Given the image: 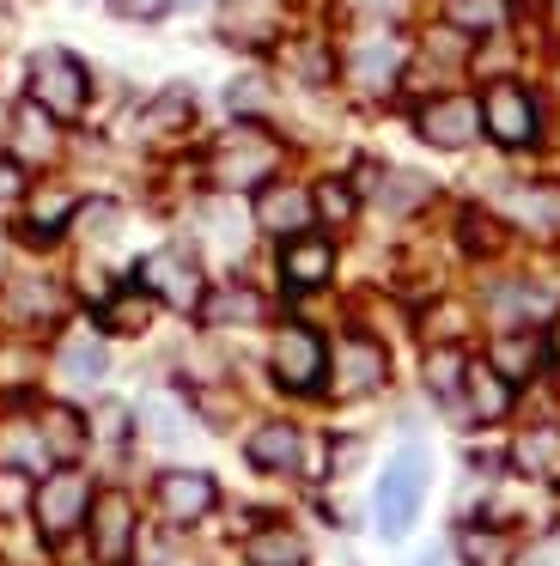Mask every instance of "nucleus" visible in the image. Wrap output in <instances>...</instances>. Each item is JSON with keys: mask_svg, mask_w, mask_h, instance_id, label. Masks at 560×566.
<instances>
[{"mask_svg": "<svg viewBox=\"0 0 560 566\" xmlns=\"http://www.w3.org/2000/svg\"><path fill=\"white\" fill-rule=\"evenodd\" d=\"M414 135L438 153H463L481 140V98H463V92H445V98H426L414 111Z\"/></svg>", "mask_w": 560, "mask_h": 566, "instance_id": "nucleus-5", "label": "nucleus"}, {"mask_svg": "<svg viewBox=\"0 0 560 566\" xmlns=\"http://www.w3.org/2000/svg\"><path fill=\"white\" fill-rule=\"evenodd\" d=\"M554 13H560V0H554Z\"/></svg>", "mask_w": 560, "mask_h": 566, "instance_id": "nucleus-44", "label": "nucleus"}, {"mask_svg": "<svg viewBox=\"0 0 560 566\" xmlns=\"http://www.w3.org/2000/svg\"><path fill=\"white\" fill-rule=\"evenodd\" d=\"M85 530H92V560L97 566H128V554H134V500L128 493H97L92 512H85Z\"/></svg>", "mask_w": 560, "mask_h": 566, "instance_id": "nucleus-9", "label": "nucleus"}, {"mask_svg": "<svg viewBox=\"0 0 560 566\" xmlns=\"http://www.w3.org/2000/svg\"><path fill=\"white\" fill-rule=\"evenodd\" d=\"M280 274H287V286H299V293H311V286H323L329 274H335V244L329 238H287V250H280Z\"/></svg>", "mask_w": 560, "mask_h": 566, "instance_id": "nucleus-15", "label": "nucleus"}, {"mask_svg": "<svg viewBox=\"0 0 560 566\" xmlns=\"http://www.w3.org/2000/svg\"><path fill=\"white\" fill-rule=\"evenodd\" d=\"M548 457H554V432H530V439L518 444V469H530V475L548 463Z\"/></svg>", "mask_w": 560, "mask_h": 566, "instance_id": "nucleus-39", "label": "nucleus"}, {"mask_svg": "<svg viewBox=\"0 0 560 566\" xmlns=\"http://www.w3.org/2000/svg\"><path fill=\"white\" fill-rule=\"evenodd\" d=\"M323 371H329L323 335L304 329V323H287V329L274 335V378L304 396V390H323Z\"/></svg>", "mask_w": 560, "mask_h": 566, "instance_id": "nucleus-7", "label": "nucleus"}, {"mask_svg": "<svg viewBox=\"0 0 560 566\" xmlns=\"http://www.w3.org/2000/svg\"><path fill=\"white\" fill-rule=\"evenodd\" d=\"M146 427H153V439H165V444H177V439H183L177 408H170V402H146Z\"/></svg>", "mask_w": 560, "mask_h": 566, "instance_id": "nucleus-38", "label": "nucleus"}, {"mask_svg": "<svg viewBox=\"0 0 560 566\" xmlns=\"http://www.w3.org/2000/svg\"><path fill=\"white\" fill-rule=\"evenodd\" d=\"M37 439H43V451L55 457V463H68V457H80V444H85V420L73 415V408H49V415L37 420Z\"/></svg>", "mask_w": 560, "mask_h": 566, "instance_id": "nucleus-22", "label": "nucleus"}, {"mask_svg": "<svg viewBox=\"0 0 560 566\" xmlns=\"http://www.w3.org/2000/svg\"><path fill=\"white\" fill-rule=\"evenodd\" d=\"M24 196V165L12 153H0V201H19Z\"/></svg>", "mask_w": 560, "mask_h": 566, "instance_id": "nucleus-40", "label": "nucleus"}, {"mask_svg": "<svg viewBox=\"0 0 560 566\" xmlns=\"http://www.w3.org/2000/svg\"><path fill=\"white\" fill-rule=\"evenodd\" d=\"M481 135L499 140L506 153H523L536 147V135H542V111H536V98L518 86V80H494L481 98Z\"/></svg>", "mask_w": 560, "mask_h": 566, "instance_id": "nucleus-4", "label": "nucleus"}, {"mask_svg": "<svg viewBox=\"0 0 560 566\" xmlns=\"http://www.w3.org/2000/svg\"><path fill=\"white\" fill-rule=\"evenodd\" d=\"M250 566H304V536L292 524H262L250 542H243Z\"/></svg>", "mask_w": 560, "mask_h": 566, "instance_id": "nucleus-19", "label": "nucleus"}, {"mask_svg": "<svg viewBox=\"0 0 560 566\" xmlns=\"http://www.w3.org/2000/svg\"><path fill=\"white\" fill-rule=\"evenodd\" d=\"M201 317H207V323H226V329H238V323H262L268 305H262V293H250V286H219V293L201 298Z\"/></svg>", "mask_w": 560, "mask_h": 566, "instance_id": "nucleus-21", "label": "nucleus"}, {"mask_svg": "<svg viewBox=\"0 0 560 566\" xmlns=\"http://www.w3.org/2000/svg\"><path fill=\"white\" fill-rule=\"evenodd\" d=\"M19 505H31V481H24V469H0V512H19Z\"/></svg>", "mask_w": 560, "mask_h": 566, "instance_id": "nucleus-37", "label": "nucleus"}, {"mask_svg": "<svg viewBox=\"0 0 560 566\" xmlns=\"http://www.w3.org/2000/svg\"><path fill=\"white\" fill-rule=\"evenodd\" d=\"M31 512H37V530H43L49 542L73 536V530L85 524V512H92V481L61 469V475H49L43 488L31 493Z\"/></svg>", "mask_w": 560, "mask_h": 566, "instance_id": "nucleus-6", "label": "nucleus"}, {"mask_svg": "<svg viewBox=\"0 0 560 566\" xmlns=\"http://www.w3.org/2000/svg\"><path fill=\"white\" fill-rule=\"evenodd\" d=\"M402 62H408V50H402L396 38H365V43H353V55H348L353 92H365V98L390 92V86L402 80Z\"/></svg>", "mask_w": 560, "mask_h": 566, "instance_id": "nucleus-12", "label": "nucleus"}, {"mask_svg": "<svg viewBox=\"0 0 560 566\" xmlns=\"http://www.w3.org/2000/svg\"><path fill=\"white\" fill-rule=\"evenodd\" d=\"M548 354L560 359V317H554V329H548Z\"/></svg>", "mask_w": 560, "mask_h": 566, "instance_id": "nucleus-41", "label": "nucleus"}, {"mask_svg": "<svg viewBox=\"0 0 560 566\" xmlns=\"http://www.w3.org/2000/svg\"><path fill=\"white\" fill-rule=\"evenodd\" d=\"M61 371H68V384H80V390H97L104 371H110V359H104L97 342H68L61 347Z\"/></svg>", "mask_w": 560, "mask_h": 566, "instance_id": "nucleus-25", "label": "nucleus"}, {"mask_svg": "<svg viewBox=\"0 0 560 566\" xmlns=\"http://www.w3.org/2000/svg\"><path fill=\"white\" fill-rule=\"evenodd\" d=\"M55 153H61V128H55V116H49L43 104L24 98L19 111H12V159H19V165H49Z\"/></svg>", "mask_w": 560, "mask_h": 566, "instance_id": "nucleus-14", "label": "nucleus"}, {"mask_svg": "<svg viewBox=\"0 0 560 566\" xmlns=\"http://www.w3.org/2000/svg\"><path fill=\"white\" fill-rule=\"evenodd\" d=\"M329 371H335V396H365L384 384V347L365 342V335H348V342L335 347V359H329Z\"/></svg>", "mask_w": 560, "mask_h": 566, "instance_id": "nucleus-13", "label": "nucleus"}, {"mask_svg": "<svg viewBox=\"0 0 560 566\" xmlns=\"http://www.w3.org/2000/svg\"><path fill=\"white\" fill-rule=\"evenodd\" d=\"M61 298H55V286L49 281H19L12 286V311H24V317H49Z\"/></svg>", "mask_w": 560, "mask_h": 566, "instance_id": "nucleus-33", "label": "nucleus"}, {"mask_svg": "<svg viewBox=\"0 0 560 566\" xmlns=\"http://www.w3.org/2000/svg\"><path fill=\"white\" fill-rule=\"evenodd\" d=\"M414 566H445V554L433 548V554H421V560H414Z\"/></svg>", "mask_w": 560, "mask_h": 566, "instance_id": "nucleus-42", "label": "nucleus"}, {"mask_svg": "<svg viewBox=\"0 0 560 566\" xmlns=\"http://www.w3.org/2000/svg\"><path fill=\"white\" fill-rule=\"evenodd\" d=\"M31 104H43L55 123H80L92 104V74L68 50H37L31 55Z\"/></svg>", "mask_w": 560, "mask_h": 566, "instance_id": "nucleus-3", "label": "nucleus"}, {"mask_svg": "<svg viewBox=\"0 0 560 566\" xmlns=\"http://www.w3.org/2000/svg\"><path fill=\"white\" fill-rule=\"evenodd\" d=\"M146 323H153V293H146V286L110 293V305H104V329H116V335H141Z\"/></svg>", "mask_w": 560, "mask_h": 566, "instance_id": "nucleus-23", "label": "nucleus"}, {"mask_svg": "<svg viewBox=\"0 0 560 566\" xmlns=\"http://www.w3.org/2000/svg\"><path fill=\"white\" fill-rule=\"evenodd\" d=\"M183 7H207V0H183Z\"/></svg>", "mask_w": 560, "mask_h": 566, "instance_id": "nucleus-43", "label": "nucleus"}, {"mask_svg": "<svg viewBox=\"0 0 560 566\" xmlns=\"http://www.w3.org/2000/svg\"><path fill=\"white\" fill-rule=\"evenodd\" d=\"M243 457H250L256 469H268V475H287L304 457V439H299L292 420H268V427H256L250 439H243Z\"/></svg>", "mask_w": 560, "mask_h": 566, "instance_id": "nucleus-16", "label": "nucleus"}, {"mask_svg": "<svg viewBox=\"0 0 560 566\" xmlns=\"http://www.w3.org/2000/svg\"><path fill=\"white\" fill-rule=\"evenodd\" d=\"M256 226H262L268 238H299L317 226V208H311V189L304 184H274L268 177L262 189H256Z\"/></svg>", "mask_w": 560, "mask_h": 566, "instance_id": "nucleus-11", "label": "nucleus"}, {"mask_svg": "<svg viewBox=\"0 0 560 566\" xmlns=\"http://www.w3.org/2000/svg\"><path fill=\"white\" fill-rule=\"evenodd\" d=\"M153 493H158V512H165V524H201L207 512H214V500H219V488H214V475L207 469H165V475L153 481Z\"/></svg>", "mask_w": 560, "mask_h": 566, "instance_id": "nucleus-10", "label": "nucleus"}, {"mask_svg": "<svg viewBox=\"0 0 560 566\" xmlns=\"http://www.w3.org/2000/svg\"><path fill=\"white\" fill-rule=\"evenodd\" d=\"M116 226H122L116 201H80V208H73V232L80 238H110Z\"/></svg>", "mask_w": 560, "mask_h": 566, "instance_id": "nucleus-31", "label": "nucleus"}, {"mask_svg": "<svg viewBox=\"0 0 560 566\" xmlns=\"http://www.w3.org/2000/svg\"><path fill=\"white\" fill-rule=\"evenodd\" d=\"M463 244H469L475 256H487V250H499V244H506V232H499V226L487 220L481 208H469V213H463Z\"/></svg>", "mask_w": 560, "mask_h": 566, "instance_id": "nucleus-32", "label": "nucleus"}, {"mask_svg": "<svg viewBox=\"0 0 560 566\" xmlns=\"http://www.w3.org/2000/svg\"><path fill=\"white\" fill-rule=\"evenodd\" d=\"M292 67H299L311 86H323V80L335 74V67H329V50H317V43H299V50H292Z\"/></svg>", "mask_w": 560, "mask_h": 566, "instance_id": "nucleus-36", "label": "nucleus"}, {"mask_svg": "<svg viewBox=\"0 0 560 566\" xmlns=\"http://www.w3.org/2000/svg\"><path fill=\"white\" fill-rule=\"evenodd\" d=\"M110 13L128 19V25H153V19L170 13V0H110Z\"/></svg>", "mask_w": 560, "mask_h": 566, "instance_id": "nucleus-35", "label": "nucleus"}, {"mask_svg": "<svg viewBox=\"0 0 560 566\" xmlns=\"http://www.w3.org/2000/svg\"><path fill=\"white\" fill-rule=\"evenodd\" d=\"M463 371H469V359L457 354V347H433L426 354V384H433V396H463Z\"/></svg>", "mask_w": 560, "mask_h": 566, "instance_id": "nucleus-29", "label": "nucleus"}, {"mask_svg": "<svg viewBox=\"0 0 560 566\" xmlns=\"http://www.w3.org/2000/svg\"><path fill=\"white\" fill-rule=\"evenodd\" d=\"M189 123H195V98H189L183 86L158 92V98L141 111V135H146V140H177Z\"/></svg>", "mask_w": 560, "mask_h": 566, "instance_id": "nucleus-17", "label": "nucleus"}, {"mask_svg": "<svg viewBox=\"0 0 560 566\" xmlns=\"http://www.w3.org/2000/svg\"><path fill=\"white\" fill-rule=\"evenodd\" d=\"M457 548L469 554L475 566H499V554H506V542H499V536H481V530H463V536H457Z\"/></svg>", "mask_w": 560, "mask_h": 566, "instance_id": "nucleus-34", "label": "nucleus"}, {"mask_svg": "<svg viewBox=\"0 0 560 566\" xmlns=\"http://www.w3.org/2000/svg\"><path fill=\"white\" fill-rule=\"evenodd\" d=\"M141 286L153 298H165L170 311H201V269H195L189 250H153L141 256Z\"/></svg>", "mask_w": 560, "mask_h": 566, "instance_id": "nucleus-8", "label": "nucleus"}, {"mask_svg": "<svg viewBox=\"0 0 560 566\" xmlns=\"http://www.w3.org/2000/svg\"><path fill=\"white\" fill-rule=\"evenodd\" d=\"M311 208H317V220H323V226H348L353 208H360V189L341 184V177H323V184L311 189Z\"/></svg>", "mask_w": 560, "mask_h": 566, "instance_id": "nucleus-28", "label": "nucleus"}, {"mask_svg": "<svg viewBox=\"0 0 560 566\" xmlns=\"http://www.w3.org/2000/svg\"><path fill=\"white\" fill-rule=\"evenodd\" d=\"M426 481H433L426 451H421V444H402V451L390 457V469L377 475V536H390V542L408 536V524L421 517Z\"/></svg>", "mask_w": 560, "mask_h": 566, "instance_id": "nucleus-2", "label": "nucleus"}, {"mask_svg": "<svg viewBox=\"0 0 560 566\" xmlns=\"http://www.w3.org/2000/svg\"><path fill=\"white\" fill-rule=\"evenodd\" d=\"M226 104H231V116H262L268 104H274V92H268V80L262 74H243V80H231V92H226Z\"/></svg>", "mask_w": 560, "mask_h": 566, "instance_id": "nucleus-30", "label": "nucleus"}, {"mask_svg": "<svg viewBox=\"0 0 560 566\" xmlns=\"http://www.w3.org/2000/svg\"><path fill=\"white\" fill-rule=\"evenodd\" d=\"M463 390H469L475 420H506L511 384H506V371H499V366H469V371H463Z\"/></svg>", "mask_w": 560, "mask_h": 566, "instance_id": "nucleus-20", "label": "nucleus"}, {"mask_svg": "<svg viewBox=\"0 0 560 566\" xmlns=\"http://www.w3.org/2000/svg\"><path fill=\"white\" fill-rule=\"evenodd\" d=\"M445 25L463 38H499L511 25V0H445Z\"/></svg>", "mask_w": 560, "mask_h": 566, "instance_id": "nucleus-18", "label": "nucleus"}, {"mask_svg": "<svg viewBox=\"0 0 560 566\" xmlns=\"http://www.w3.org/2000/svg\"><path fill=\"white\" fill-rule=\"evenodd\" d=\"M274 171H280V140L268 128H256L250 116L238 128H226L214 140V153H207V177L219 189H262Z\"/></svg>", "mask_w": 560, "mask_h": 566, "instance_id": "nucleus-1", "label": "nucleus"}, {"mask_svg": "<svg viewBox=\"0 0 560 566\" xmlns=\"http://www.w3.org/2000/svg\"><path fill=\"white\" fill-rule=\"evenodd\" d=\"M372 189H377V201H384L390 213H414L426 196H433V184H426L421 171H390V177H377Z\"/></svg>", "mask_w": 560, "mask_h": 566, "instance_id": "nucleus-24", "label": "nucleus"}, {"mask_svg": "<svg viewBox=\"0 0 560 566\" xmlns=\"http://www.w3.org/2000/svg\"><path fill=\"white\" fill-rule=\"evenodd\" d=\"M494 366L506 371V384H518V378H530L536 366H542V342H530V335H499V347H494Z\"/></svg>", "mask_w": 560, "mask_h": 566, "instance_id": "nucleus-27", "label": "nucleus"}, {"mask_svg": "<svg viewBox=\"0 0 560 566\" xmlns=\"http://www.w3.org/2000/svg\"><path fill=\"white\" fill-rule=\"evenodd\" d=\"M73 208L80 201L68 196V189H43V196H31V238L43 244V238H61V226L73 220Z\"/></svg>", "mask_w": 560, "mask_h": 566, "instance_id": "nucleus-26", "label": "nucleus"}]
</instances>
